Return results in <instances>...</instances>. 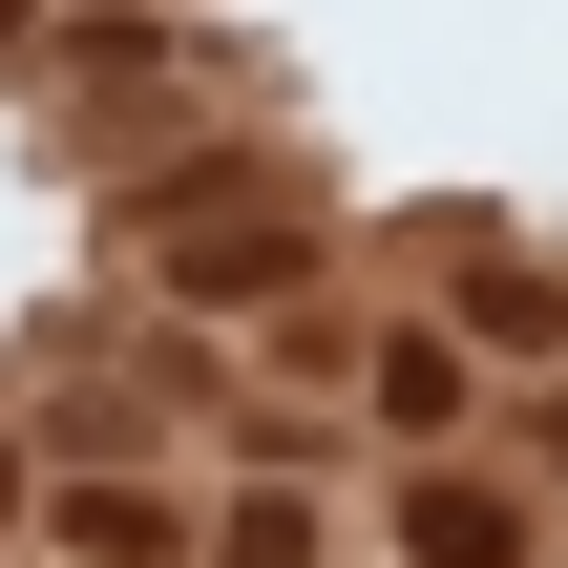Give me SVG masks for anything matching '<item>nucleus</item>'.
I'll return each mask as SVG.
<instances>
[{"label":"nucleus","instance_id":"obj_1","mask_svg":"<svg viewBox=\"0 0 568 568\" xmlns=\"http://www.w3.org/2000/svg\"><path fill=\"white\" fill-rule=\"evenodd\" d=\"M506 548H527V527H506L485 485H422V568H506Z\"/></svg>","mask_w":568,"mask_h":568}]
</instances>
